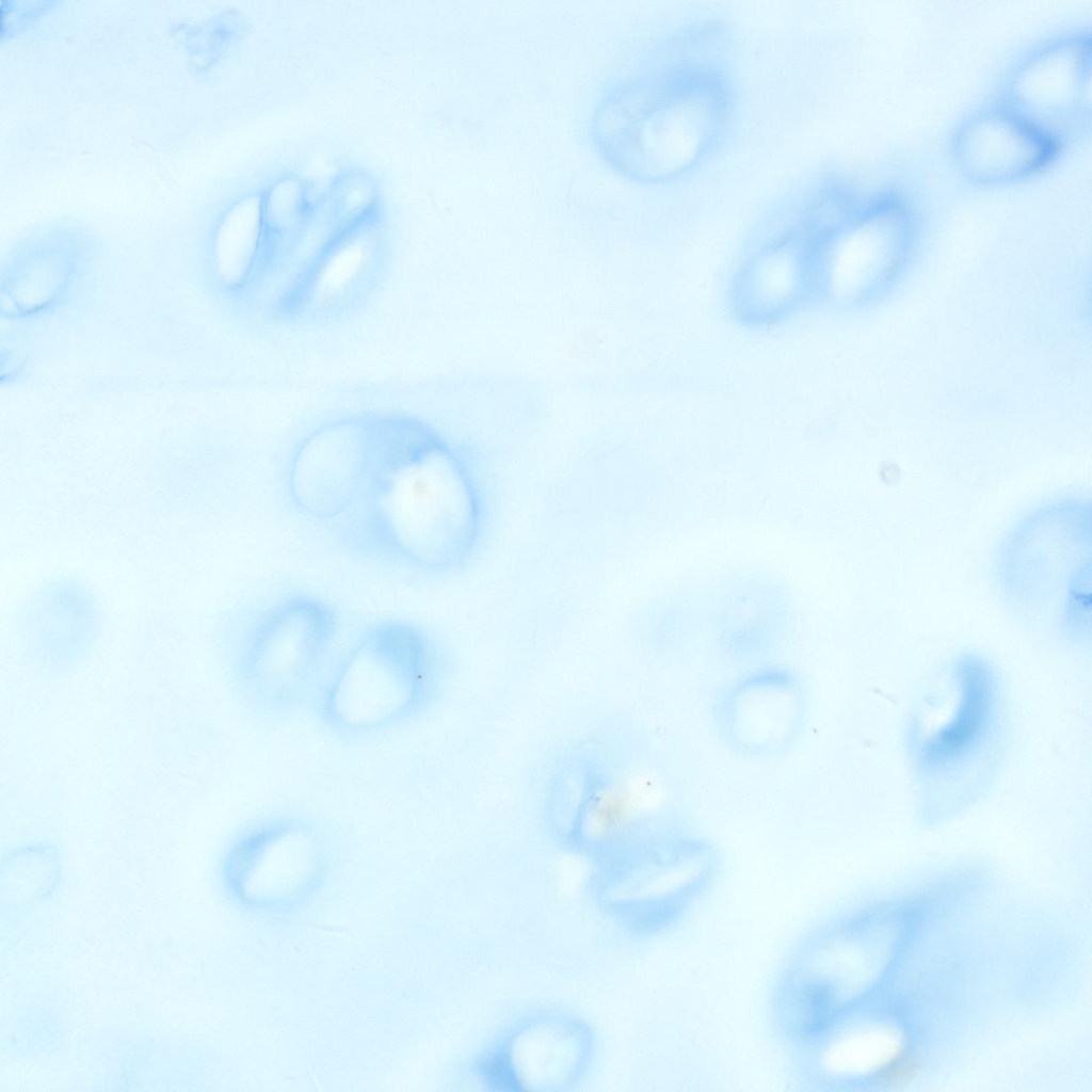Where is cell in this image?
I'll return each mask as SVG.
<instances>
[{
  "instance_id": "1",
  "label": "cell",
  "mask_w": 1092,
  "mask_h": 1092,
  "mask_svg": "<svg viewBox=\"0 0 1092 1092\" xmlns=\"http://www.w3.org/2000/svg\"><path fill=\"white\" fill-rule=\"evenodd\" d=\"M374 454L359 502L334 529L353 551L443 575L476 552L485 524L480 479L466 456L428 425L373 420Z\"/></svg>"
},
{
  "instance_id": "2",
  "label": "cell",
  "mask_w": 1092,
  "mask_h": 1092,
  "mask_svg": "<svg viewBox=\"0 0 1092 1092\" xmlns=\"http://www.w3.org/2000/svg\"><path fill=\"white\" fill-rule=\"evenodd\" d=\"M439 674L430 637L411 622L385 620L326 668L312 703L333 735L365 740L421 716L436 694Z\"/></svg>"
},
{
  "instance_id": "3",
  "label": "cell",
  "mask_w": 1092,
  "mask_h": 1092,
  "mask_svg": "<svg viewBox=\"0 0 1092 1092\" xmlns=\"http://www.w3.org/2000/svg\"><path fill=\"white\" fill-rule=\"evenodd\" d=\"M339 629L333 605L310 593L269 603L242 640L239 671L252 702L284 716L314 702Z\"/></svg>"
},
{
  "instance_id": "4",
  "label": "cell",
  "mask_w": 1092,
  "mask_h": 1092,
  "mask_svg": "<svg viewBox=\"0 0 1092 1092\" xmlns=\"http://www.w3.org/2000/svg\"><path fill=\"white\" fill-rule=\"evenodd\" d=\"M947 710L922 740H917V773L926 790L973 797L993 765L999 737V698L990 663L974 654L953 664ZM950 792V793H951Z\"/></svg>"
},
{
  "instance_id": "5",
  "label": "cell",
  "mask_w": 1092,
  "mask_h": 1092,
  "mask_svg": "<svg viewBox=\"0 0 1092 1092\" xmlns=\"http://www.w3.org/2000/svg\"><path fill=\"white\" fill-rule=\"evenodd\" d=\"M374 454L372 420L323 427L289 459L288 497L303 516L333 528L347 519L365 491Z\"/></svg>"
},
{
  "instance_id": "6",
  "label": "cell",
  "mask_w": 1092,
  "mask_h": 1092,
  "mask_svg": "<svg viewBox=\"0 0 1092 1092\" xmlns=\"http://www.w3.org/2000/svg\"><path fill=\"white\" fill-rule=\"evenodd\" d=\"M1008 100L1006 106L1059 141L1089 108V37L1060 38L1031 53L1014 71Z\"/></svg>"
},
{
  "instance_id": "7",
  "label": "cell",
  "mask_w": 1092,
  "mask_h": 1092,
  "mask_svg": "<svg viewBox=\"0 0 1092 1092\" xmlns=\"http://www.w3.org/2000/svg\"><path fill=\"white\" fill-rule=\"evenodd\" d=\"M957 165L979 183H1003L1040 171L1058 151V141L1008 106L981 110L957 130Z\"/></svg>"
},
{
  "instance_id": "8",
  "label": "cell",
  "mask_w": 1092,
  "mask_h": 1092,
  "mask_svg": "<svg viewBox=\"0 0 1092 1092\" xmlns=\"http://www.w3.org/2000/svg\"><path fill=\"white\" fill-rule=\"evenodd\" d=\"M1090 563L1080 566L1070 580L1063 610L1061 613V625L1063 630L1073 636L1082 637L1085 631L1089 632L1090 626Z\"/></svg>"
},
{
  "instance_id": "9",
  "label": "cell",
  "mask_w": 1092,
  "mask_h": 1092,
  "mask_svg": "<svg viewBox=\"0 0 1092 1092\" xmlns=\"http://www.w3.org/2000/svg\"><path fill=\"white\" fill-rule=\"evenodd\" d=\"M921 1061L917 1053L901 1046L884 1058L876 1067L873 1081L886 1088H898L912 1082L919 1074Z\"/></svg>"
}]
</instances>
